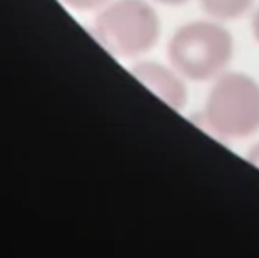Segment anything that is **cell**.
I'll use <instances>...</instances> for the list:
<instances>
[{
    "instance_id": "1",
    "label": "cell",
    "mask_w": 259,
    "mask_h": 258,
    "mask_svg": "<svg viewBox=\"0 0 259 258\" xmlns=\"http://www.w3.org/2000/svg\"><path fill=\"white\" fill-rule=\"evenodd\" d=\"M167 55L182 78L194 82L214 81L225 73L232 59L234 38L215 20H196L173 33Z\"/></svg>"
},
{
    "instance_id": "6",
    "label": "cell",
    "mask_w": 259,
    "mask_h": 258,
    "mask_svg": "<svg viewBox=\"0 0 259 258\" xmlns=\"http://www.w3.org/2000/svg\"><path fill=\"white\" fill-rule=\"evenodd\" d=\"M67 6L76 9V11H93L103 8L108 0H62Z\"/></svg>"
},
{
    "instance_id": "4",
    "label": "cell",
    "mask_w": 259,
    "mask_h": 258,
    "mask_svg": "<svg viewBox=\"0 0 259 258\" xmlns=\"http://www.w3.org/2000/svg\"><path fill=\"white\" fill-rule=\"evenodd\" d=\"M131 73L171 108L182 109L185 106L188 99L185 78L173 67L155 61H141L131 68Z\"/></svg>"
},
{
    "instance_id": "9",
    "label": "cell",
    "mask_w": 259,
    "mask_h": 258,
    "mask_svg": "<svg viewBox=\"0 0 259 258\" xmlns=\"http://www.w3.org/2000/svg\"><path fill=\"white\" fill-rule=\"evenodd\" d=\"M155 2L159 3V5H165V6H181V5H184V3H187L190 0H155Z\"/></svg>"
},
{
    "instance_id": "7",
    "label": "cell",
    "mask_w": 259,
    "mask_h": 258,
    "mask_svg": "<svg viewBox=\"0 0 259 258\" xmlns=\"http://www.w3.org/2000/svg\"><path fill=\"white\" fill-rule=\"evenodd\" d=\"M247 160H249L253 166H256L259 169V143H256V144L249 151Z\"/></svg>"
},
{
    "instance_id": "2",
    "label": "cell",
    "mask_w": 259,
    "mask_h": 258,
    "mask_svg": "<svg viewBox=\"0 0 259 258\" xmlns=\"http://www.w3.org/2000/svg\"><path fill=\"white\" fill-rule=\"evenodd\" d=\"M205 120L214 134L228 140H241L258 132V82L240 71L220 75L208 93Z\"/></svg>"
},
{
    "instance_id": "5",
    "label": "cell",
    "mask_w": 259,
    "mask_h": 258,
    "mask_svg": "<svg viewBox=\"0 0 259 258\" xmlns=\"http://www.w3.org/2000/svg\"><path fill=\"white\" fill-rule=\"evenodd\" d=\"M255 0H199L202 9L219 21L237 20L249 12Z\"/></svg>"
},
{
    "instance_id": "3",
    "label": "cell",
    "mask_w": 259,
    "mask_h": 258,
    "mask_svg": "<svg viewBox=\"0 0 259 258\" xmlns=\"http://www.w3.org/2000/svg\"><path fill=\"white\" fill-rule=\"evenodd\" d=\"M93 29L108 52L120 58H137L156 44L161 21L146 0H114L99 12Z\"/></svg>"
},
{
    "instance_id": "8",
    "label": "cell",
    "mask_w": 259,
    "mask_h": 258,
    "mask_svg": "<svg viewBox=\"0 0 259 258\" xmlns=\"http://www.w3.org/2000/svg\"><path fill=\"white\" fill-rule=\"evenodd\" d=\"M252 33H253V38L256 40V43L259 44V8L256 9V12L253 15V20H252Z\"/></svg>"
}]
</instances>
